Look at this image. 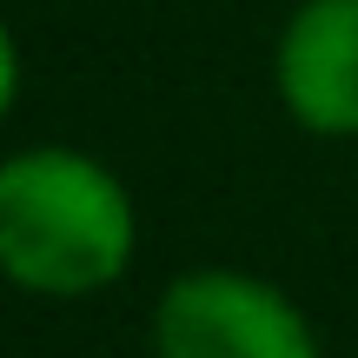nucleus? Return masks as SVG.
<instances>
[{
    "instance_id": "nucleus-1",
    "label": "nucleus",
    "mask_w": 358,
    "mask_h": 358,
    "mask_svg": "<svg viewBox=\"0 0 358 358\" xmlns=\"http://www.w3.org/2000/svg\"><path fill=\"white\" fill-rule=\"evenodd\" d=\"M140 252L133 192L80 146H20L0 159V279L34 299H93Z\"/></svg>"
},
{
    "instance_id": "nucleus-3",
    "label": "nucleus",
    "mask_w": 358,
    "mask_h": 358,
    "mask_svg": "<svg viewBox=\"0 0 358 358\" xmlns=\"http://www.w3.org/2000/svg\"><path fill=\"white\" fill-rule=\"evenodd\" d=\"M279 106L319 140H358V0H299L272 47Z\"/></svg>"
},
{
    "instance_id": "nucleus-4",
    "label": "nucleus",
    "mask_w": 358,
    "mask_h": 358,
    "mask_svg": "<svg viewBox=\"0 0 358 358\" xmlns=\"http://www.w3.org/2000/svg\"><path fill=\"white\" fill-rule=\"evenodd\" d=\"M13 106H20V40H13V27L0 20V127H7Z\"/></svg>"
},
{
    "instance_id": "nucleus-2",
    "label": "nucleus",
    "mask_w": 358,
    "mask_h": 358,
    "mask_svg": "<svg viewBox=\"0 0 358 358\" xmlns=\"http://www.w3.org/2000/svg\"><path fill=\"white\" fill-rule=\"evenodd\" d=\"M153 358H319V332L259 272L192 266L153 306Z\"/></svg>"
}]
</instances>
